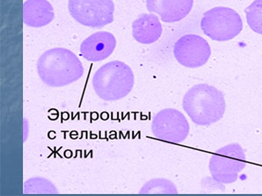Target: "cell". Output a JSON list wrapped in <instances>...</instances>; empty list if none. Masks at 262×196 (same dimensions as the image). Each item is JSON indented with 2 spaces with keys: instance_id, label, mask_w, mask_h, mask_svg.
<instances>
[{
  "instance_id": "6da1fadb",
  "label": "cell",
  "mask_w": 262,
  "mask_h": 196,
  "mask_svg": "<svg viewBox=\"0 0 262 196\" xmlns=\"http://www.w3.org/2000/svg\"><path fill=\"white\" fill-rule=\"evenodd\" d=\"M37 73L46 85L62 87L78 81L83 76L84 68L80 60L69 49H49L39 57Z\"/></svg>"
},
{
  "instance_id": "7a4b0ae2",
  "label": "cell",
  "mask_w": 262,
  "mask_h": 196,
  "mask_svg": "<svg viewBox=\"0 0 262 196\" xmlns=\"http://www.w3.org/2000/svg\"><path fill=\"white\" fill-rule=\"evenodd\" d=\"M182 106L193 123L206 127L223 118L226 103L221 91L207 84H199L184 95Z\"/></svg>"
},
{
  "instance_id": "3957f363",
  "label": "cell",
  "mask_w": 262,
  "mask_h": 196,
  "mask_svg": "<svg viewBox=\"0 0 262 196\" xmlns=\"http://www.w3.org/2000/svg\"><path fill=\"white\" fill-rule=\"evenodd\" d=\"M92 83L96 94L101 99L116 101L129 94L134 86L135 77L128 65L116 60L98 69Z\"/></svg>"
},
{
  "instance_id": "277c9868",
  "label": "cell",
  "mask_w": 262,
  "mask_h": 196,
  "mask_svg": "<svg viewBox=\"0 0 262 196\" xmlns=\"http://www.w3.org/2000/svg\"><path fill=\"white\" fill-rule=\"evenodd\" d=\"M201 27L206 36L212 40L226 41L242 32L243 24L240 15L233 9L216 7L204 13Z\"/></svg>"
},
{
  "instance_id": "5b68a950",
  "label": "cell",
  "mask_w": 262,
  "mask_h": 196,
  "mask_svg": "<svg viewBox=\"0 0 262 196\" xmlns=\"http://www.w3.org/2000/svg\"><path fill=\"white\" fill-rule=\"evenodd\" d=\"M246 155L242 146L231 143L215 152L210 158L209 170L213 179L217 183L229 184L237 181L246 167Z\"/></svg>"
},
{
  "instance_id": "8992f818",
  "label": "cell",
  "mask_w": 262,
  "mask_h": 196,
  "mask_svg": "<svg viewBox=\"0 0 262 196\" xmlns=\"http://www.w3.org/2000/svg\"><path fill=\"white\" fill-rule=\"evenodd\" d=\"M70 15L79 24L101 29L114 19L113 0H69Z\"/></svg>"
},
{
  "instance_id": "52a82bcc",
  "label": "cell",
  "mask_w": 262,
  "mask_h": 196,
  "mask_svg": "<svg viewBox=\"0 0 262 196\" xmlns=\"http://www.w3.org/2000/svg\"><path fill=\"white\" fill-rule=\"evenodd\" d=\"M190 131L184 114L174 109H165L157 113L151 122L154 136L162 141L180 143L188 137Z\"/></svg>"
},
{
  "instance_id": "ba28073f",
  "label": "cell",
  "mask_w": 262,
  "mask_h": 196,
  "mask_svg": "<svg viewBox=\"0 0 262 196\" xmlns=\"http://www.w3.org/2000/svg\"><path fill=\"white\" fill-rule=\"evenodd\" d=\"M174 55L177 61L188 68L204 65L211 55L208 42L198 35H186L175 43Z\"/></svg>"
},
{
  "instance_id": "9c48e42d",
  "label": "cell",
  "mask_w": 262,
  "mask_h": 196,
  "mask_svg": "<svg viewBox=\"0 0 262 196\" xmlns=\"http://www.w3.org/2000/svg\"><path fill=\"white\" fill-rule=\"evenodd\" d=\"M116 46V37L111 33L98 32L82 42V57L90 62H99L106 59L113 53Z\"/></svg>"
},
{
  "instance_id": "30bf717a",
  "label": "cell",
  "mask_w": 262,
  "mask_h": 196,
  "mask_svg": "<svg viewBox=\"0 0 262 196\" xmlns=\"http://www.w3.org/2000/svg\"><path fill=\"white\" fill-rule=\"evenodd\" d=\"M193 0H146L149 12L160 16L163 22L173 23L184 19L193 8Z\"/></svg>"
},
{
  "instance_id": "8fae6325",
  "label": "cell",
  "mask_w": 262,
  "mask_h": 196,
  "mask_svg": "<svg viewBox=\"0 0 262 196\" xmlns=\"http://www.w3.org/2000/svg\"><path fill=\"white\" fill-rule=\"evenodd\" d=\"M133 36L140 43L151 44L155 43L160 38L163 32L158 16L153 14H142L132 24Z\"/></svg>"
},
{
  "instance_id": "7c38bea8",
  "label": "cell",
  "mask_w": 262,
  "mask_h": 196,
  "mask_svg": "<svg viewBox=\"0 0 262 196\" xmlns=\"http://www.w3.org/2000/svg\"><path fill=\"white\" fill-rule=\"evenodd\" d=\"M54 18V9L48 0H27L23 5V21L29 27H45Z\"/></svg>"
},
{
  "instance_id": "4fadbf2b",
  "label": "cell",
  "mask_w": 262,
  "mask_h": 196,
  "mask_svg": "<svg viewBox=\"0 0 262 196\" xmlns=\"http://www.w3.org/2000/svg\"><path fill=\"white\" fill-rule=\"evenodd\" d=\"M245 12L250 29L262 35V0H255L245 9Z\"/></svg>"
},
{
  "instance_id": "5bb4252c",
  "label": "cell",
  "mask_w": 262,
  "mask_h": 196,
  "mask_svg": "<svg viewBox=\"0 0 262 196\" xmlns=\"http://www.w3.org/2000/svg\"><path fill=\"white\" fill-rule=\"evenodd\" d=\"M140 193H178L176 186L168 180L156 179L149 181L142 187Z\"/></svg>"
},
{
  "instance_id": "9a60e30c",
  "label": "cell",
  "mask_w": 262,
  "mask_h": 196,
  "mask_svg": "<svg viewBox=\"0 0 262 196\" xmlns=\"http://www.w3.org/2000/svg\"><path fill=\"white\" fill-rule=\"evenodd\" d=\"M25 193H56L57 189L48 180L43 178L30 179L25 183Z\"/></svg>"
}]
</instances>
